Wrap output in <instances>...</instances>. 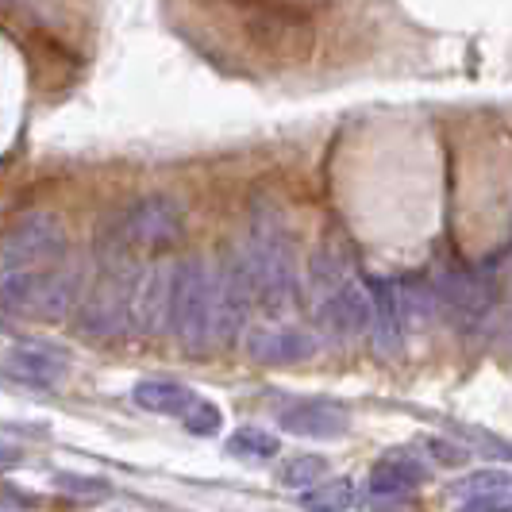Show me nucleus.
<instances>
[{
    "mask_svg": "<svg viewBox=\"0 0 512 512\" xmlns=\"http://www.w3.org/2000/svg\"><path fill=\"white\" fill-rule=\"evenodd\" d=\"M239 266L247 274L255 305L266 312H289L297 305V247L282 220L255 216V231L239 251Z\"/></svg>",
    "mask_w": 512,
    "mask_h": 512,
    "instance_id": "nucleus-1",
    "label": "nucleus"
},
{
    "mask_svg": "<svg viewBox=\"0 0 512 512\" xmlns=\"http://www.w3.org/2000/svg\"><path fill=\"white\" fill-rule=\"evenodd\" d=\"M166 328L189 355L216 347V274L205 258H185L174 266Z\"/></svg>",
    "mask_w": 512,
    "mask_h": 512,
    "instance_id": "nucleus-2",
    "label": "nucleus"
},
{
    "mask_svg": "<svg viewBox=\"0 0 512 512\" xmlns=\"http://www.w3.org/2000/svg\"><path fill=\"white\" fill-rule=\"evenodd\" d=\"M70 239L54 212H27L0 239V274H43L66 262Z\"/></svg>",
    "mask_w": 512,
    "mask_h": 512,
    "instance_id": "nucleus-3",
    "label": "nucleus"
},
{
    "mask_svg": "<svg viewBox=\"0 0 512 512\" xmlns=\"http://www.w3.org/2000/svg\"><path fill=\"white\" fill-rule=\"evenodd\" d=\"M135 274L128 262H104L101 282L93 285L85 297H81V312H77V332L89 335V339H120L131 328V285Z\"/></svg>",
    "mask_w": 512,
    "mask_h": 512,
    "instance_id": "nucleus-4",
    "label": "nucleus"
},
{
    "mask_svg": "<svg viewBox=\"0 0 512 512\" xmlns=\"http://www.w3.org/2000/svg\"><path fill=\"white\" fill-rule=\"evenodd\" d=\"M181 231H185V208L174 201V197H143V201H135V205L116 220V228H112V243H116V251L108 258H124V251H166V247H174L181 239Z\"/></svg>",
    "mask_w": 512,
    "mask_h": 512,
    "instance_id": "nucleus-5",
    "label": "nucleus"
},
{
    "mask_svg": "<svg viewBox=\"0 0 512 512\" xmlns=\"http://www.w3.org/2000/svg\"><path fill=\"white\" fill-rule=\"evenodd\" d=\"M212 274H216V343H235L251 328L255 297L239 266V255H231L224 266H212Z\"/></svg>",
    "mask_w": 512,
    "mask_h": 512,
    "instance_id": "nucleus-6",
    "label": "nucleus"
},
{
    "mask_svg": "<svg viewBox=\"0 0 512 512\" xmlns=\"http://www.w3.org/2000/svg\"><path fill=\"white\" fill-rule=\"evenodd\" d=\"M436 305H443L451 312V320L462 328H478L489 320L493 308V285L489 278H482L478 270H451L443 282L432 289Z\"/></svg>",
    "mask_w": 512,
    "mask_h": 512,
    "instance_id": "nucleus-7",
    "label": "nucleus"
},
{
    "mask_svg": "<svg viewBox=\"0 0 512 512\" xmlns=\"http://www.w3.org/2000/svg\"><path fill=\"white\" fill-rule=\"evenodd\" d=\"M170 285H174V262H154L135 274L131 285V324L143 335H158L170 320Z\"/></svg>",
    "mask_w": 512,
    "mask_h": 512,
    "instance_id": "nucleus-8",
    "label": "nucleus"
},
{
    "mask_svg": "<svg viewBox=\"0 0 512 512\" xmlns=\"http://www.w3.org/2000/svg\"><path fill=\"white\" fill-rule=\"evenodd\" d=\"M243 347L247 355L262 366H293L316 355V335L305 328H289V324H262V328H247L243 332Z\"/></svg>",
    "mask_w": 512,
    "mask_h": 512,
    "instance_id": "nucleus-9",
    "label": "nucleus"
},
{
    "mask_svg": "<svg viewBox=\"0 0 512 512\" xmlns=\"http://www.w3.org/2000/svg\"><path fill=\"white\" fill-rule=\"evenodd\" d=\"M316 316H320V328L339 343L359 339L362 332H370V289L359 278H351L316 305Z\"/></svg>",
    "mask_w": 512,
    "mask_h": 512,
    "instance_id": "nucleus-10",
    "label": "nucleus"
},
{
    "mask_svg": "<svg viewBox=\"0 0 512 512\" xmlns=\"http://www.w3.org/2000/svg\"><path fill=\"white\" fill-rule=\"evenodd\" d=\"M282 432L301 439H343L351 428V416L332 405V401H301V405H289L278 416Z\"/></svg>",
    "mask_w": 512,
    "mask_h": 512,
    "instance_id": "nucleus-11",
    "label": "nucleus"
},
{
    "mask_svg": "<svg viewBox=\"0 0 512 512\" xmlns=\"http://www.w3.org/2000/svg\"><path fill=\"white\" fill-rule=\"evenodd\" d=\"M428 482V470L409 455H385L382 462H374L366 493L370 501H409V493Z\"/></svg>",
    "mask_w": 512,
    "mask_h": 512,
    "instance_id": "nucleus-12",
    "label": "nucleus"
},
{
    "mask_svg": "<svg viewBox=\"0 0 512 512\" xmlns=\"http://www.w3.org/2000/svg\"><path fill=\"white\" fill-rule=\"evenodd\" d=\"M370 289V335L378 355H397L405 343V320H401V305H397V282H366Z\"/></svg>",
    "mask_w": 512,
    "mask_h": 512,
    "instance_id": "nucleus-13",
    "label": "nucleus"
},
{
    "mask_svg": "<svg viewBox=\"0 0 512 512\" xmlns=\"http://www.w3.org/2000/svg\"><path fill=\"white\" fill-rule=\"evenodd\" d=\"M8 370L27 385H58L66 378V359L51 351V347H39V343H27V347H16L8 355Z\"/></svg>",
    "mask_w": 512,
    "mask_h": 512,
    "instance_id": "nucleus-14",
    "label": "nucleus"
},
{
    "mask_svg": "<svg viewBox=\"0 0 512 512\" xmlns=\"http://www.w3.org/2000/svg\"><path fill=\"white\" fill-rule=\"evenodd\" d=\"M131 401L147 412H162V416H185L189 405L197 401L193 389L181 382H170V378H147L131 389Z\"/></svg>",
    "mask_w": 512,
    "mask_h": 512,
    "instance_id": "nucleus-15",
    "label": "nucleus"
},
{
    "mask_svg": "<svg viewBox=\"0 0 512 512\" xmlns=\"http://www.w3.org/2000/svg\"><path fill=\"white\" fill-rule=\"evenodd\" d=\"M355 274H351V266H347V258L339 255L335 247H320L316 255L308 258V293H312V301L320 305L324 297H332L335 289L343 282H351Z\"/></svg>",
    "mask_w": 512,
    "mask_h": 512,
    "instance_id": "nucleus-16",
    "label": "nucleus"
},
{
    "mask_svg": "<svg viewBox=\"0 0 512 512\" xmlns=\"http://www.w3.org/2000/svg\"><path fill=\"white\" fill-rule=\"evenodd\" d=\"M355 486L347 478H324L316 486L301 489V509L305 512H351Z\"/></svg>",
    "mask_w": 512,
    "mask_h": 512,
    "instance_id": "nucleus-17",
    "label": "nucleus"
},
{
    "mask_svg": "<svg viewBox=\"0 0 512 512\" xmlns=\"http://www.w3.org/2000/svg\"><path fill=\"white\" fill-rule=\"evenodd\" d=\"M282 451V443L262 432V428H239L228 436V455L231 459H243V462H270L274 455Z\"/></svg>",
    "mask_w": 512,
    "mask_h": 512,
    "instance_id": "nucleus-18",
    "label": "nucleus"
},
{
    "mask_svg": "<svg viewBox=\"0 0 512 512\" xmlns=\"http://www.w3.org/2000/svg\"><path fill=\"white\" fill-rule=\"evenodd\" d=\"M324 478H328V462L320 455H297V459H289L282 466V482L289 489H308L316 482H324Z\"/></svg>",
    "mask_w": 512,
    "mask_h": 512,
    "instance_id": "nucleus-19",
    "label": "nucleus"
},
{
    "mask_svg": "<svg viewBox=\"0 0 512 512\" xmlns=\"http://www.w3.org/2000/svg\"><path fill=\"white\" fill-rule=\"evenodd\" d=\"M181 420H185V428H189L193 436H216V432H220V409L208 405V401H193Z\"/></svg>",
    "mask_w": 512,
    "mask_h": 512,
    "instance_id": "nucleus-20",
    "label": "nucleus"
},
{
    "mask_svg": "<svg viewBox=\"0 0 512 512\" xmlns=\"http://www.w3.org/2000/svg\"><path fill=\"white\" fill-rule=\"evenodd\" d=\"M497 489H509V474L505 470H486V474H470L466 482H459V493H497Z\"/></svg>",
    "mask_w": 512,
    "mask_h": 512,
    "instance_id": "nucleus-21",
    "label": "nucleus"
},
{
    "mask_svg": "<svg viewBox=\"0 0 512 512\" xmlns=\"http://www.w3.org/2000/svg\"><path fill=\"white\" fill-rule=\"evenodd\" d=\"M58 489H70V493H81V497H104L108 486H104L101 478H74V474H58L54 478Z\"/></svg>",
    "mask_w": 512,
    "mask_h": 512,
    "instance_id": "nucleus-22",
    "label": "nucleus"
},
{
    "mask_svg": "<svg viewBox=\"0 0 512 512\" xmlns=\"http://www.w3.org/2000/svg\"><path fill=\"white\" fill-rule=\"evenodd\" d=\"M459 512H509V489H497V493H482V497H470Z\"/></svg>",
    "mask_w": 512,
    "mask_h": 512,
    "instance_id": "nucleus-23",
    "label": "nucleus"
},
{
    "mask_svg": "<svg viewBox=\"0 0 512 512\" xmlns=\"http://www.w3.org/2000/svg\"><path fill=\"white\" fill-rule=\"evenodd\" d=\"M428 447H432V451H436V459H443V462H455V466L466 462V451H462V447H451V443H443V439H432Z\"/></svg>",
    "mask_w": 512,
    "mask_h": 512,
    "instance_id": "nucleus-24",
    "label": "nucleus"
},
{
    "mask_svg": "<svg viewBox=\"0 0 512 512\" xmlns=\"http://www.w3.org/2000/svg\"><path fill=\"white\" fill-rule=\"evenodd\" d=\"M16 462H24V451L12 447V443H0V470H8V466H16Z\"/></svg>",
    "mask_w": 512,
    "mask_h": 512,
    "instance_id": "nucleus-25",
    "label": "nucleus"
},
{
    "mask_svg": "<svg viewBox=\"0 0 512 512\" xmlns=\"http://www.w3.org/2000/svg\"><path fill=\"white\" fill-rule=\"evenodd\" d=\"M0 4H4V0H0Z\"/></svg>",
    "mask_w": 512,
    "mask_h": 512,
    "instance_id": "nucleus-26",
    "label": "nucleus"
}]
</instances>
